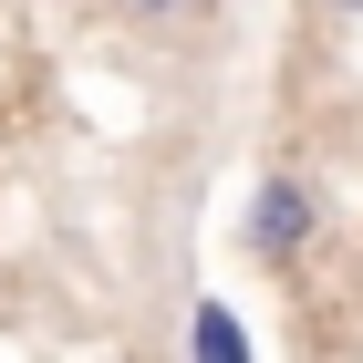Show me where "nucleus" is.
<instances>
[{
    "instance_id": "obj_1",
    "label": "nucleus",
    "mask_w": 363,
    "mask_h": 363,
    "mask_svg": "<svg viewBox=\"0 0 363 363\" xmlns=\"http://www.w3.org/2000/svg\"><path fill=\"white\" fill-rule=\"evenodd\" d=\"M311 228H322V197H311V177H259V197H250V250L270 259V270H291V259L311 250Z\"/></svg>"
},
{
    "instance_id": "obj_2",
    "label": "nucleus",
    "mask_w": 363,
    "mask_h": 363,
    "mask_svg": "<svg viewBox=\"0 0 363 363\" xmlns=\"http://www.w3.org/2000/svg\"><path fill=\"white\" fill-rule=\"evenodd\" d=\"M187 363H250V333H239L228 301H197L187 311Z\"/></svg>"
},
{
    "instance_id": "obj_3",
    "label": "nucleus",
    "mask_w": 363,
    "mask_h": 363,
    "mask_svg": "<svg viewBox=\"0 0 363 363\" xmlns=\"http://www.w3.org/2000/svg\"><path fill=\"white\" fill-rule=\"evenodd\" d=\"M125 11H135V21H167V11H187V0H125Z\"/></svg>"
},
{
    "instance_id": "obj_4",
    "label": "nucleus",
    "mask_w": 363,
    "mask_h": 363,
    "mask_svg": "<svg viewBox=\"0 0 363 363\" xmlns=\"http://www.w3.org/2000/svg\"><path fill=\"white\" fill-rule=\"evenodd\" d=\"M322 11H363V0H322Z\"/></svg>"
}]
</instances>
